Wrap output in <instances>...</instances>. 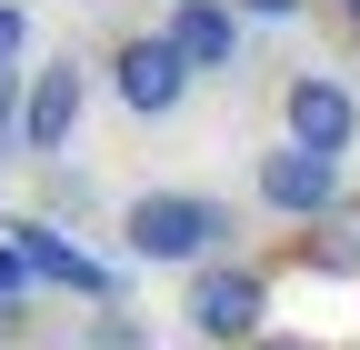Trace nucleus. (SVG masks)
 <instances>
[{
	"label": "nucleus",
	"instance_id": "obj_1",
	"mask_svg": "<svg viewBox=\"0 0 360 350\" xmlns=\"http://www.w3.org/2000/svg\"><path fill=\"white\" fill-rule=\"evenodd\" d=\"M231 240H240V221L210 190H130L120 200V250L141 271H210V260H240Z\"/></svg>",
	"mask_w": 360,
	"mask_h": 350
},
{
	"label": "nucleus",
	"instance_id": "obj_2",
	"mask_svg": "<svg viewBox=\"0 0 360 350\" xmlns=\"http://www.w3.org/2000/svg\"><path fill=\"white\" fill-rule=\"evenodd\" d=\"M180 320H191V340L210 350H250L270 330V271L260 260H210V271H191V290H180Z\"/></svg>",
	"mask_w": 360,
	"mask_h": 350
},
{
	"label": "nucleus",
	"instance_id": "obj_3",
	"mask_svg": "<svg viewBox=\"0 0 360 350\" xmlns=\"http://www.w3.org/2000/svg\"><path fill=\"white\" fill-rule=\"evenodd\" d=\"M0 231H11V250L30 260V280H40V290H80L90 311H110V300H120V271H110V260H90V250L51 221V210H11Z\"/></svg>",
	"mask_w": 360,
	"mask_h": 350
},
{
	"label": "nucleus",
	"instance_id": "obj_4",
	"mask_svg": "<svg viewBox=\"0 0 360 350\" xmlns=\"http://www.w3.org/2000/svg\"><path fill=\"white\" fill-rule=\"evenodd\" d=\"M191 60H180V40L170 30H130L120 51H110V101L130 110V120H170L180 101H191Z\"/></svg>",
	"mask_w": 360,
	"mask_h": 350
},
{
	"label": "nucleus",
	"instance_id": "obj_5",
	"mask_svg": "<svg viewBox=\"0 0 360 350\" xmlns=\"http://www.w3.org/2000/svg\"><path fill=\"white\" fill-rule=\"evenodd\" d=\"M250 190H260V210H281V221H330V210L350 200L340 190V160H321V150H300V141H281V150H260V170H250Z\"/></svg>",
	"mask_w": 360,
	"mask_h": 350
},
{
	"label": "nucleus",
	"instance_id": "obj_6",
	"mask_svg": "<svg viewBox=\"0 0 360 350\" xmlns=\"http://www.w3.org/2000/svg\"><path fill=\"white\" fill-rule=\"evenodd\" d=\"M281 130H290L300 150L340 160V150L360 141V101H350V80H340V70H290V80H281Z\"/></svg>",
	"mask_w": 360,
	"mask_h": 350
},
{
	"label": "nucleus",
	"instance_id": "obj_7",
	"mask_svg": "<svg viewBox=\"0 0 360 350\" xmlns=\"http://www.w3.org/2000/svg\"><path fill=\"white\" fill-rule=\"evenodd\" d=\"M80 110H90V70H80L70 51L40 60V70H30V110H20V150H30V160H60L70 130H80Z\"/></svg>",
	"mask_w": 360,
	"mask_h": 350
},
{
	"label": "nucleus",
	"instance_id": "obj_8",
	"mask_svg": "<svg viewBox=\"0 0 360 350\" xmlns=\"http://www.w3.org/2000/svg\"><path fill=\"white\" fill-rule=\"evenodd\" d=\"M160 30L180 40V60H191L200 80L240 60V11H231V0H170V11H160Z\"/></svg>",
	"mask_w": 360,
	"mask_h": 350
},
{
	"label": "nucleus",
	"instance_id": "obj_9",
	"mask_svg": "<svg viewBox=\"0 0 360 350\" xmlns=\"http://www.w3.org/2000/svg\"><path fill=\"white\" fill-rule=\"evenodd\" d=\"M300 271H310V280H360V190L330 210V221L300 231Z\"/></svg>",
	"mask_w": 360,
	"mask_h": 350
},
{
	"label": "nucleus",
	"instance_id": "obj_10",
	"mask_svg": "<svg viewBox=\"0 0 360 350\" xmlns=\"http://www.w3.org/2000/svg\"><path fill=\"white\" fill-rule=\"evenodd\" d=\"M90 350H150V340H141V320L110 300V311H90Z\"/></svg>",
	"mask_w": 360,
	"mask_h": 350
},
{
	"label": "nucleus",
	"instance_id": "obj_11",
	"mask_svg": "<svg viewBox=\"0 0 360 350\" xmlns=\"http://www.w3.org/2000/svg\"><path fill=\"white\" fill-rule=\"evenodd\" d=\"M40 280H30V260L11 250V231H0V311H20V300H30Z\"/></svg>",
	"mask_w": 360,
	"mask_h": 350
},
{
	"label": "nucleus",
	"instance_id": "obj_12",
	"mask_svg": "<svg viewBox=\"0 0 360 350\" xmlns=\"http://www.w3.org/2000/svg\"><path fill=\"white\" fill-rule=\"evenodd\" d=\"M20 51H30V11L0 0V70H20Z\"/></svg>",
	"mask_w": 360,
	"mask_h": 350
},
{
	"label": "nucleus",
	"instance_id": "obj_13",
	"mask_svg": "<svg viewBox=\"0 0 360 350\" xmlns=\"http://www.w3.org/2000/svg\"><path fill=\"white\" fill-rule=\"evenodd\" d=\"M51 210H70V221L90 210V181H80V170H60V160H51Z\"/></svg>",
	"mask_w": 360,
	"mask_h": 350
},
{
	"label": "nucleus",
	"instance_id": "obj_14",
	"mask_svg": "<svg viewBox=\"0 0 360 350\" xmlns=\"http://www.w3.org/2000/svg\"><path fill=\"white\" fill-rule=\"evenodd\" d=\"M20 110H30V70H0V130H20Z\"/></svg>",
	"mask_w": 360,
	"mask_h": 350
},
{
	"label": "nucleus",
	"instance_id": "obj_15",
	"mask_svg": "<svg viewBox=\"0 0 360 350\" xmlns=\"http://www.w3.org/2000/svg\"><path fill=\"white\" fill-rule=\"evenodd\" d=\"M250 350H330V340H310V330H260Z\"/></svg>",
	"mask_w": 360,
	"mask_h": 350
},
{
	"label": "nucleus",
	"instance_id": "obj_16",
	"mask_svg": "<svg viewBox=\"0 0 360 350\" xmlns=\"http://www.w3.org/2000/svg\"><path fill=\"white\" fill-rule=\"evenodd\" d=\"M231 11H250V20H290L300 0H231Z\"/></svg>",
	"mask_w": 360,
	"mask_h": 350
},
{
	"label": "nucleus",
	"instance_id": "obj_17",
	"mask_svg": "<svg viewBox=\"0 0 360 350\" xmlns=\"http://www.w3.org/2000/svg\"><path fill=\"white\" fill-rule=\"evenodd\" d=\"M340 20H350V30H360V0H340Z\"/></svg>",
	"mask_w": 360,
	"mask_h": 350
}]
</instances>
